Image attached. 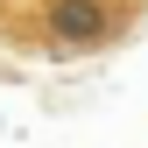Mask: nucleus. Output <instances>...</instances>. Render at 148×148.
Wrapping results in <instances>:
<instances>
[{"label": "nucleus", "mask_w": 148, "mask_h": 148, "mask_svg": "<svg viewBox=\"0 0 148 148\" xmlns=\"http://www.w3.org/2000/svg\"><path fill=\"white\" fill-rule=\"evenodd\" d=\"M148 0H14L0 28L42 57H99L141 21Z\"/></svg>", "instance_id": "nucleus-1"}]
</instances>
